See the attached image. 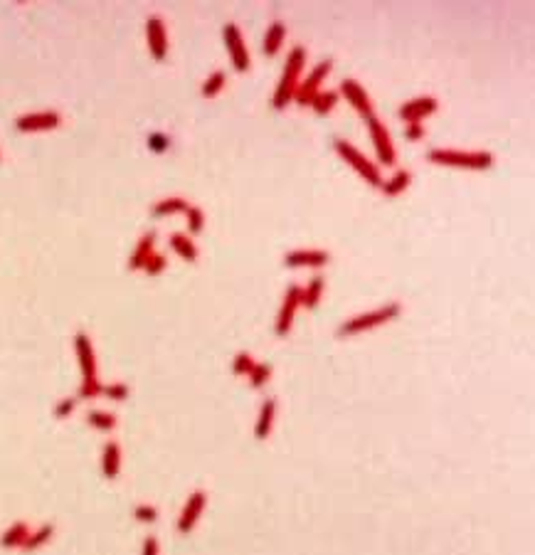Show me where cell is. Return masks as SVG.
Segmentation results:
<instances>
[{
  "label": "cell",
  "instance_id": "obj_1",
  "mask_svg": "<svg viewBox=\"0 0 535 555\" xmlns=\"http://www.w3.org/2000/svg\"><path fill=\"white\" fill-rule=\"evenodd\" d=\"M400 314H402V306H400L398 301H390V304L380 306V309H375V311L358 314V316H353V319L343 321V324L338 326V336L345 338V336H358V333L372 331V328H377V326L387 324V321H392V319H398Z\"/></svg>",
  "mask_w": 535,
  "mask_h": 555
},
{
  "label": "cell",
  "instance_id": "obj_2",
  "mask_svg": "<svg viewBox=\"0 0 535 555\" xmlns=\"http://www.w3.org/2000/svg\"><path fill=\"white\" fill-rule=\"evenodd\" d=\"M303 64H306V50L294 47L292 52H289L284 75H281L279 84H276L274 99H271V107L274 109H284L294 99V91H296V86H299V77H301Z\"/></svg>",
  "mask_w": 535,
  "mask_h": 555
},
{
  "label": "cell",
  "instance_id": "obj_3",
  "mask_svg": "<svg viewBox=\"0 0 535 555\" xmlns=\"http://www.w3.org/2000/svg\"><path fill=\"white\" fill-rule=\"evenodd\" d=\"M427 158L437 166H454V168H469V171H486L493 166V155L488 151H449V149H435L430 151Z\"/></svg>",
  "mask_w": 535,
  "mask_h": 555
},
{
  "label": "cell",
  "instance_id": "obj_4",
  "mask_svg": "<svg viewBox=\"0 0 535 555\" xmlns=\"http://www.w3.org/2000/svg\"><path fill=\"white\" fill-rule=\"evenodd\" d=\"M333 146H336V151H338L340 158H343L350 168H355V171H358V176L366 178L370 185L380 188L382 183H385V181H382V176H380V168H377L372 160H368L361 151L355 149V146H350L348 141H343V139H336Z\"/></svg>",
  "mask_w": 535,
  "mask_h": 555
},
{
  "label": "cell",
  "instance_id": "obj_5",
  "mask_svg": "<svg viewBox=\"0 0 535 555\" xmlns=\"http://www.w3.org/2000/svg\"><path fill=\"white\" fill-rule=\"evenodd\" d=\"M368 128H370V139H372V146H375L377 160H380L382 166H395L398 155H395V146H392V141H390V131L382 126L375 114L368 119Z\"/></svg>",
  "mask_w": 535,
  "mask_h": 555
},
{
  "label": "cell",
  "instance_id": "obj_6",
  "mask_svg": "<svg viewBox=\"0 0 535 555\" xmlns=\"http://www.w3.org/2000/svg\"><path fill=\"white\" fill-rule=\"evenodd\" d=\"M331 70H333V62H331V59H326V62H321L316 70L306 77V82H301V84L296 86V91H294V99H296L299 107H311L313 96H316L318 89H321V82L329 77Z\"/></svg>",
  "mask_w": 535,
  "mask_h": 555
},
{
  "label": "cell",
  "instance_id": "obj_7",
  "mask_svg": "<svg viewBox=\"0 0 535 555\" xmlns=\"http://www.w3.org/2000/svg\"><path fill=\"white\" fill-rule=\"evenodd\" d=\"M223 35H225V45H227L229 57H232L234 70H237V72H247L249 70V52H247V45H244L239 27L229 22V25H225Z\"/></svg>",
  "mask_w": 535,
  "mask_h": 555
},
{
  "label": "cell",
  "instance_id": "obj_8",
  "mask_svg": "<svg viewBox=\"0 0 535 555\" xmlns=\"http://www.w3.org/2000/svg\"><path fill=\"white\" fill-rule=\"evenodd\" d=\"M301 306V287L292 284L284 294V304H281V311L276 316V336H287L289 328L294 324V316H296V309Z\"/></svg>",
  "mask_w": 535,
  "mask_h": 555
},
{
  "label": "cell",
  "instance_id": "obj_9",
  "mask_svg": "<svg viewBox=\"0 0 535 555\" xmlns=\"http://www.w3.org/2000/svg\"><path fill=\"white\" fill-rule=\"evenodd\" d=\"M437 107H439V104H437L435 96H419V99H412V102H405L402 107H400L398 116L407 123H419L422 119L432 116V114L437 112Z\"/></svg>",
  "mask_w": 535,
  "mask_h": 555
},
{
  "label": "cell",
  "instance_id": "obj_10",
  "mask_svg": "<svg viewBox=\"0 0 535 555\" xmlns=\"http://www.w3.org/2000/svg\"><path fill=\"white\" fill-rule=\"evenodd\" d=\"M205 503H207V494L205 492L190 494V499H188V503H186V508H183L181 518H178V531H181V533H190V531L195 529L197 518H200V513L205 511Z\"/></svg>",
  "mask_w": 535,
  "mask_h": 555
},
{
  "label": "cell",
  "instance_id": "obj_11",
  "mask_svg": "<svg viewBox=\"0 0 535 555\" xmlns=\"http://www.w3.org/2000/svg\"><path fill=\"white\" fill-rule=\"evenodd\" d=\"M340 94L348 99L350 104H353L358 112L363 114L366 119H370L372 116V102H370V94H368L366 89H363L361 84L355 79H345V82H340Z\"/></svg>",
  "mask_w": 535,
  "mask_h": 555
},
{
  "label": "cell",
  "instance_id": "obj_12",
  "mask_svg": "<svg viewBox=\"0 0 535 555\" xmlns=\"http://www.w3.org/2000/svg\"><path fill=\"white\" fill-rule=\"evenodd\" d=\"M75 346H77V356H80L84 383H91V380H96V358H94V348H91L89 336H86V333H77Z\"/></svg>",
  "mask_w": 535,
  "mask_h": 555
},
{
  "label": "cell",
  "instance_id": "obj_13",
  "mask_svg": "<svg viewBox=\"0 0 535 555\" xmlns=\"http://www.w3.org/2000/svg\"><path fill=\"white\" fill-rule=\"evenodd\" d=\"M329 259L331 254L324 250H296L284 257V264L287 267H324L329 264Z\"/></svg>",
  "mask_w": 535,
  "mask_h": 555
},
{
  "label": "cell",
  "instance_id": "obj_14",
  "mask_svg": "<svg viewBox=\"0 0 535 555\" xmlns=\"http://www.w3.org/2000/svg\"><path fill=\"white\" fill-rule=\"evenodd\" d=\"M274 417H276V400H274V397H266V400L262 402L259 420H257V427H255L257 439H266V437H269L271 425H274Z\"/></svg>",
  "mask_w": 535,
  "mask_h": 555
},
{
  "label": "cell",
  "instance_id": "obj_15",
  "mask_svg": "<svg viewBox=\"0 0 535 555\" xmlns=\"http://www.w3.org/2000/svg\"><path fill=\"white\" fill-rule=\"evenodd\" d=\"M165 30H163V22L158 17H151L149 20V45L153 50L156 59H163L165 52H168V43H165Z\"/></svg>",
  "mask_w": 535,
  "mask_h": 555
},
{
  "label": "cell",
  "instance_id": "obj_16",
  "mask_svg": "<svg viewBox=\"0 0 535 555\" xmlns=\"http://www.w3.org/2000/svg\"><path fill=\"white\" fill-rule=\"evenodd\" d=\"M101 469H104L106 479H116L119 469H121V449L116 442H109L104 447V457H101Z\"/></svg>",
  "mask_w": 535,
  "mask_h": 555
},
{
  "label": "cell",
  "instance_id": "obj_17",
  "mask_svg": "<svg viewBox=\"0 0 535 555\" xmlns=\"http://www.w3.org/2000/svg\"><path fill=\"white\" fill-rule=\"evenodd\" d=\"M284 40H287V25H284V22H274L264 35V45H262L264 54L274 57V54L281 50V45H284Z\"/></svg>",
  "mask_w": 535,
  "mask_h": 555
},
{
  "label": "cell",
  "instance_id": "obj_18",
  "mask_svg": "<svg viewBox=\"0 0 535 555\" xmlns=\"http://www.w3.org/2000/svg\"><path fill=\"white\" fill-rule=\"evenodd\" d=\"M59 123V116L52 112L47 114H32V116H22L17 121V128L22 131H38V128H54Z\"/></svg>",
  "mask_w": 535,
  "mask_h": 555
},
{
  "label": "cell",
  "instance_id": "obj_19",
  "mask_svg": "<svg viewBox=\"0 0 535 555\" xmlns=\"http://www.w3.org/2000/svg\"><path fill=\"white\" fill-rule=\"evenodd\" d=\"M324 287H326V279L321 277V274H316V277L311 279V284H308L306 289H301V306L316 309L321 296H324Z\"/></svg>",
  "mask_w": 535,
  "mask_h": 555
},
{
  "label": "cell",
  "instance_id": "obj_20",
  "mask_svg": "<svg viewBox=\"0 0 535 555\" xmlns=\"http://www.w3.org/2000/svg\"><path fill=\"white\" fill-rule=\"evenodd\" d=\"M27 535H30V529H27L25 524H15L3 533L0 545H3V548H22V543L27 540Z\"/></svg>",
  "mask_w": 535,
  "mask_h": 555
},
{
  "label": "cell",
  "instance_id": "obj_21",
  "mask_svg": "<svg viewBox=\"0 0 535 555\" xmlns=\"http://www.w3.org/2000/svg\"><path fill=\"white\" fill-rule=\"evenodd\" d=\"M409 181H412V173H409V171H398L395 176L390 178V181L382 183L380 188H382V192H385L387 198H395V195H400V192L409 185Z\"/></svg>",
  "mask_w": 535,
  "mask_h": 555
},
{
  "label": "cell",
  "instance_id": "obj_22",
  "mask_svg": "<svg viewBox=\"0 0 535 555\" xmlns=\"http://www.w3.org/2000/svg\"><path fill=\"white\" fill-rule=\"evenodd\" d=\"M336 102H338V91H318V94L313 96L311 107L318 116H326V114L336 107Z\"/></svg>",
  "mask_w": 535,
  "mask_h": 555
},
{
  "label": "cell",
  "instance_id": "obj_23",
  "mask_svg": "<svg viewBox=\"0 0 535 555\" xmlns=\"http://www.w3.org/2000/svg\"><path fill=\"white\" fill-rule=\"evenodd\" d=\"M151 250H153V235H146L144 240H141V245H138V250L133 252L131 269H144L146 262H149V257H151Z\"/></svg>",
  "mask_w": 535,
  "mask_h": 555
},
{
  "label": "cell",
  "instance_id": "obj_24",
  "mask_svg": "<svg viewBox=\"0 0 535 555\" xmlns=\"http://www.w3.org/2000/svg\"><path fill=\"white\" fill-rule=\"evenodd\" d=\"M86 420H89L91 427L101 429V432H112V429L116 427V417L109 415V412H101V410H91L89 415H86Z\"/></svg>",
  "mask_w": 535,
  "mask_h": 555
},
{
  "label": "cell",
  "instance_id": "obj_25",
  "mask_svg": "<svg viewBox=\"0 0 535 555\" xmlns=\"http://www.w3.org/2000/svg\"><path fill=\"white\" fill-rule=\"evenodd\" d=\"M170 245H173V250L178 252V254L183 257V259H188V262H195L197 259V250H195V245H193L188 237H183V235H173L170 237Z\"/></svg>",
  "mask_w": 535,
  "mask_h": 555
},
{
  "label": "cell",
  "instance_id": "obj_26",
  "mask_svg": "<svg viewBox=\"0 0 535 555\" xmlns=\"http://www.w3.org/2000/svg\"><path fill=\"white\" fill-rule=\"evenodd\" d=\"M52 533H54L52 526H43L40 531H35V533L27 535V540L22 543V548H25V550H38L40 545H45L50 538H52Z\"/></svg>",
  "mask_w": 535,
  "mask_h": 555
},
{
  "label": "cell",
  "instance_id": "obj_27",
  "mask_svg": "<svg viewBox=\"0 0 535 555\" xmlns=\"http://www.w3.org/2000/svg\"><path fill=\"white\" fill-rule=\"evenodd\" d=\"M269 375H271V365L269 363H255V368L249 370L247 378H249V383H252V388L259 390V388H264V385H266Z\"/></svg>",
  "mask_w": 535,
  "mask_h": 555
},
{
  "label": "cell",
  "instance_id": "obj_28",
  "mask_svg": "<svg viewBox=\"0 0 535 555\" xmlns=\"http://www.w3.org/2000/svg\"><path fill=\"white\" fill-rule=\"evenodd\" d=\"M188 210V200L183 198H170V200H160L153 208L156 215H170V213H186Z\"/></svg>",
  "mask_w": 535,
  "mask_h": 555
},
{
  "label": "cell",
  "instance_id": "obj_29",
  "mask_svg": "<svg viewBox=\"0 0 535 555\" xmlns=\"http://www.w3.org/2000/svg\"><path fill=\"white\" fill-rule=\"evenodd\" d=\"M225 82H227V75H225V72H215V75L202 84V96H218L220 91H223Z\"/></svg>",
  "mask_w": 535,
  "mask_h": 555
},
{
  "label": "cell",
  "instance_id": "obj_30",
  "mask_svg": "<svg viewBox=\"0 0 535 555\" xmlns=\"http://www.w3.org/2000/svg\"><path fill=\"white\" fill-rule=\"evenodd\" d=\"M255 368V358L249 356V353H237L234 356V363H232V373L234 375H249V370Z\"/></svg>",
  "mask_w": 535,
  "mask_h": 555
},
{
  "label": "cell",
  "instance_id": "obj_31",
  "mask_svg": "<svg viewBox=\"0 0 535 555\" xmlns=\"http://www.w3.org/2000/svg\"><path fill=\"white\" fill-rule=\"evenodd\" d=\"M186 215H188V230H190L193 235H197V232L202 230V225H205V215H202V210L200 208H188Z\"/></svg>",
  "mask_w": 535,
  "mask_h": 555
},
{
  "label": "cell",
  "instance_id": "obj_32",
  "mask_svg": "<svg viewBox=\"0 0 535 555\" xmlns=\"http://www.w3.org/2000/svg\"><path fill=\"white\" fill-rule=\"evenodd\" d=\"M101 395L112 397V400H123V397H128V388L121 383L116 385H106V388H101Z\"/></svg>",
  "mask_w": 535,
  "mask_h": 555
},
{
  "label": "cell",
  "instance_id": "obj_33",
  "mask_svg": "<svg viewBox=\"0 0 535 555\" xmlns=\"http://www.w3.org/2000/svg\"><path fill=\"white\" fill-rule=\"evenodd\" d=\"M101 388H104V385H101L99 380H91V383H82V388H80V397L89 400V397L101 395Z\"/></svg>",
  "mask_w": 535,
  "mask_h": 555
},
{
  "label": "cell",
  "instance_id": "obj_34",
  "mask_svg": "<svg viewBox=\"0 0 535 555\" xmlns=\"http://www.w3.org/2000/svg\"><path fill=\"white\" fill-rule=\"evenodd\" d=\"M136 518L138 521H144V524H153L156 518H158V511L153 506H136Z\"/></svg>",
  "mask_w": 535,
  "mask_h": 555
},
{
  "label": "cell",
  "instance_id": "obj_35",
  "mask_svg": "<svg viewBox=\"0 0 535 555\" xmlns=\"http://www.w3.org/2000/svg\"><path fill=\"white\" fill-rule=\"evenodd\" d=\"M144 269H146V272H149V274H160V272H163V269H165V259H163V257H160V254H151V257H149V262H146V267H144Z\"/></svg>",
  "mask_w": 535,
  "mask_h": 555
},
{
  "label": "cell",
  "instance_id": "obj_36",
  "mask_svg": "<svg viewBox=\"0 0 535 555\" xmlns=\"http://www.w3.org/2000/svg\"><path fill=\"white\" fill-rule=\"evenodd\" d=\"M424 134H427V131H424L422 123H407V126H405V139L407 141H419V139H424Z\"/></svg>",
  "mask_w": 535,
  "mask_h": 555
},
{
  "label": "cell",
  "instance_id": "obj_37",
  "mask_svg": "<svg viewBox=\"0 0 535 555\" xmlns=\"http://www.w3.org/2000/svg\"><path fill=\"white\" fill-rule=\"evenodd\" d=\"M72 410H75V400H69V397H67V400H62V402H59V405H57L54 415H57V417H67Z\"/></svg>",
  "mask_w": 535,
  "mask_h": 555
},
{
  "label": "cell",
  "instance_id": "obj_38",
  "mask_svg": "<svg viewBox=\"0 0 535 555\" xmlns=\"http://www.w3.org/2000/svg\"><path fill=\"white\" fill-rule=\"evenodd\" d=\"M144 555H158V540L153 535L144 540Z\"/></svg>",
  "mask_w": 535,
  "mask_h": 555
}]
</instances>
